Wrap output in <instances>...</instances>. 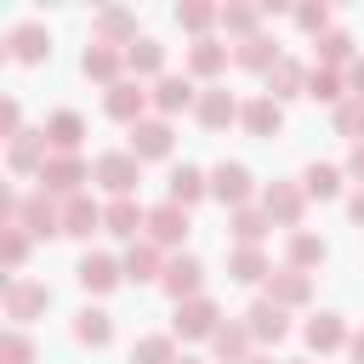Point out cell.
<instances>
[{
	"label": "cell",
	"instance_id": "74e56055",
	"mask_svg": "<svg viewBox=\"0 0 364 364\" xmlns=\"http://www.w3.org/2000/svg\"><path fill=\"white\" fill-rule=\"evenodd\" d=\"M267 210L262 205H239V210H228V233H233V245H262L267 239Z\"/></svg>",
	"mask_w": 364,
	"mask_h": 364
},
{
	"label": "cell",
	"instance_id": "816d5d0a",
	"mask_svg": "<svg viewBox=\"0 0 364 364\" xmlns=\"http://www.w3.org/2000/svg\"><path fill=\"white\" fill-rule=\"evenodd\" d=\"M347 358H353V364H364V330H353V341H347Z\"/></svg>",
	"mask_w": 364,
	"mask_h": 364
},
{
	"label": "cell",
	"instance_id": "9a60e30c",
	"mask_svg": "<svg viewBox=\"0 0 364 364\" xmlns=\"http://www.w3.org/2000/svg\"><path fill=\"white\" fill-rule=\"evenodd\" d=\"M239 318H245L250 341H267V347H279V341L290 336V313H284L279 301H267V296H262V301H250V307H245Z\"/></svg>",
	"mask_w": 364,
	"mask_h": 364
},
{
	"label": "cell",
	"instance_id": "60d3db41",
	"mask_svg": "<svg viewBox=\"0 0 364 364\" xmlns=\"http://www.w3.org/2000/svg\"><path fill=\"white\" fill-rule=\"evenodd\" d=\"M222 28L233 34V46H239V40H250V34H262V6L228 0V6H222Z\"/></svg>",
	"mask_w": 364,
	"mask_h": 364
},
{
	"label": "cell",
	"instance_id": "f35d334b",
	"mask_svg": "<svg viewBox=\"0 0 364 364\" xmlns=\"http://www.w3.org/2000/svg\"><path fill=\"white\" fill-rule=\"evenodd\" d=\"M341 165H330V159H313L307 171H301V188H307V199H336L341 193Z\"/></svg>",
	"mask_w": 364,
	"mask_h": 364
},
{
	"label": "cell",
	"instance_id": "f907efd6",
	"mask_svg": "<svg viewBox=\"0 0 364 364\" xmlns=\"http://www.w3.org/2000/svg\"><path fill=\"white\" fill-rule=\"evenodd\" d=\"M347 216H353V228H364V188L347 199Z\"/></svg>",
	"mask_w": 364,
	"mask_h": 364
},
{
	"label": "cell",
	"instance_id": "c3c4849f",
	"mask_svg": "<svg viewBox=\"0 0 364 364\" xmlns=\"http://www.w3.org/2000/svg\"><path fill=\"white\" fill-rule=\"evenodd\" d=\"M341 171H347V176L364 188V142H353V148H347V165H341Z\"/></svg>",
	"mask_w": 364,
	"mask_h": 364
},
{
	"label": "cell",
	"instance_id": "ba28073f",
	"mask_svg": "<svg viewBox=\"0 0 364 364\" xmlns=\"http://www.w3.org/2000/svg\"><path fill=\"white\" fill-rule=\"evenodd\" d=\"M148 102H154V97H148V91H142V80H131V74H125L119 85H108V91H102V114H108V119H119L125 131H131L136 119H148Z\"/></svg>",
	"mask_w": 364,
	"mask_h": 364
},
{
	"label": "cell",
	"instance_id": "681fc988",
	"mask_svg": "<svg viewBox=\"0 0 364 364\" xmlns=\"http://www.w3.org/2000/svg\"><path fill=\"white\" fill-rule=\"evenodd\" d=\"M347 91H353V97H364V57H353V63H347Z\"/></svg>",
	"mask_w": 364,
	"mask_h": 364
},
{
	"label": "cell",
	"instance_id": "5bb4252c",
	"mask_svg": "<svg viewBox=\"0 0 364 364\" xmlns=\"http://www.w3.org/2000/svg\"><path fill=\"white\" fill-rule=\"evenodd\" d=\"M188 228H193V222H188V210L165 199V205H148V233H142V239H148V245H159V250H176V245L188 239Z\"/></svg>",
	"mask_w": 364,
	"mask_h": 364
},
{
	"label": "cell",
	"instance_id": "5b68a950",
	"mask_svg": "<svg viewBox=\"0 0 364 364\" xmlns=\"http://www.w3.org/2000/svg\"><path fill=\"white\" fill-rule=\"evenodd\" d=\"M262 210H267V222L273 228H301V216H307V188L301 182H267L262 188Z\"/></svg>",
	"mask_w": 364,
	"mask_h": 364
},
{
	"label": "cell",
	"instance_id": "ee69618b",
	"mask_svg": "<svg viewBox=\"0 0 364 364\" xmlns=\"http://www.w3.org/2000/svg\"><path fill=\"white\" fill-rule=\"evenodd\" d=\"M336 136L364 142V97H347V102L336 108Z\"/></svg>",
	"mask_w": 364,
	"mask_h": 364
},
{
	"label": "cell",
	"instance_id": "4fadbf2b",
	"mask_svg": "<svg viewBox=\"0 0 364 364\" xmlns=\"http://www.w3.org/2000/svg\"><path fill=\"white\" fill-rule=\"evenodd\" d=\"M17 228H28L34 239H57V233H63V199H51L46 188L23 193V222H17Z\"/></svg>",
	"mask_w": 364,
	"mask_h": 364
},
{
	"label": "cell",
	"instance_id": "4dcf8cb0",
	"mask_svg": "<svg viewBox=\"0 0 364 364\" xmlns=\"http://www.w3.org/2000/svg\"><path fill=\"white\" fill-rule=\"evenodd\" d=\"M267 273H273V262L262 256V245H233L228 250V279L233 284H267Z\"/></svg>",
	"mask_w": 364,
	"mask_h": 364
},
{
	"label": "cell",
	"instance_id": "cb8c5ba5",
	"mask_svg": "<svg viewBox=\"0 0 364 364\" xmlns=\"http://www.w3.org/2000/svg\"><path fill=\"white\" fill-rule=\"evenodd\" d=\"M165 262H171V256H165L159 245H148V239H136V245L119 256V267H125L131 284H159V279H165Z\"/></svg>",
	"mask_w": 364,
	"mask_h": 364
},
{
	"label": "cell",
	"instance_id": "83f0119b",
	"mask_svg": "<svg viewBox=\"0 0 364 364\" xmlns=\"http://www.w3.org/2000/svg\"><path fill=\"white\" fill-rule=\"evenodd\" d=\"M267 97H273V102L307 97V63H296V57H279V63L267 68Z\"/></svg>",
	"mask_w": 364,
	"mask_h": 364
},
{
	"label": "cell",
	"instance_id": "ffe728a7",
	"mask_svg": "<svg viewBox=\"0 0 364 364\" xmlns=\"http://www.w3.org/2000/svg\"><path fill=\"white\" fill-rule=\"evenodd\" d=\"M228 57H233V46H222L216 34H205V40H193V46H188L182 74H193V80H210V85H216V74L228 68Z\"/></svg>",
	"mask_w": 364,
	"mask_h": 364
},
{
	"label": "cell",
	"instance_id": "6da1fadb",
	"mask_svg": "<svg viewBox=\"0 0 364 364\" xmlns=\"http://www.w3.org/2000/svg\"><path fill=\"white\" fill-rule=\"evenodd\" d=\"M91 182L108 188V199H136V182H142V159L131 148H108L91 159Z\"/></svg>",
	"mask_w": 364,
	"mask_h": 364
},
{
	"label": "cell",
	"instance_id": "d4e9b609",
	"mask_svg": "<svg viewBox=\"0 0 364 364\" xmlns=\"http://www.w3.org/2000/svg\"><path fill=\"white\" fill-rule=\"evenodd\" d=\"M205 193H210V171H199V165H176V171L165 176V199L182 205V210H193Z\"/></svg>",
	"mask_w": 364,
	"mask_h": 364
},
{
	"label": "cell",
	"instance_id": "f6af8a7d",
	"mask_svg": "<svg viewBox=\"0 0 364 364\" xmlns=\"http://www.w3.org/2000/svg\"><path fill=\"white\" fill-rule=\"evenodd\" d=\"M0 364H34V341H28V330H6L0 336Z\"/></svg>",
	"mask_w": 364,
	"mask_h": 364
},
{
	"label": "cell",
	"instance_id": "e0dca14e",
	"mask_svg": "<svg viewBox=\"0 0 364 364\" xmlns=\"http://www.w3.org/2000/svg\"><path fill=\"white\" fill-rule=\"evenodd\" d=\"M239 108H245V102H239L228 85H205L199 102H193V119H199L205 131H228V125L239 119Z\"/></svg>",
	"mask_w": 364,
	"mask_h": 364
},
{
	"label": "cell",
	"instance_id": "8d00e7d4",
	"mask_svg": "<svg viewBox=\"0 0 364 364\" xmlns=\"http://www.w3.org/2000/svg\"><path fill=\"white\" fill-rule=\"evenodd\" d=\"M307 97H313V102L341 108L353 91H347V74H341V68H318V63H313V68H307Z\"/></svg>",
	"mask_w": 364,
	"mask_h": 364
},
{
	"label": "cell",
	"instance_id": "836d02e7",
	"mask_svg": "<svg viewBox=\"0 0 364 364\" xmlns=\"http://www.w3.org/2000/svg\"><path fill=\"white\" fill-rule=\"evenodd\" d=\"M279 57H284V51H279V40H273V34H250V40H239V46H233V63H239V68H250V74H267Z\"/></svg>",
	"mask_w": 364,
	"mask_h": 364
},
{
	"label": "cell",
	"instance_id": "52a82bcc",
	"mask_svg": "<svg viewBox=\"0 0 364 364\" xmlns=\"http://www.w3.org/2000/svg\"><path fill=\"white\" fill-rule=\"evenodd\" d=\"M6 57H11V63H46V57H51V28H46L40 17L11 23V28H6Z\"/></svg>",
	"mask_w": 364,
	"mask_h": 364
},
{
	"label": "cell",
	"instance_id": "9c48e42d",
	"mask_svg": "<svg viewBox=\"0 0 364 364\" xmlns=\"http://www.w3.org/2000/svg\"><path fill=\"white\" fill-rule=\"evenodd\" d=\"M142 165L148 159H171V148H176V131H171V119H159V114H148V119H136L131 125V142H125Z\"/></svg>",
	"mask_w": 364,
	"mask_h": 364
},
{
	"label": "cell",
	"instance_id": "7c38bea8",
	"mask_svg": "<svg viewBox=\"0 0 364 364\" xmlns=\"http://www.w3.org/2000/svg\"><path fill=\"white\" fill-rule=\"evenodd\" d=\"M159 290L171 296V301H193V296H205V262L199 256H171L165 262V279H159Z\"/></svg>",
	"mask_w": 364,
	"mask_h": 364
},
{
	"label": "cell",
	"instance_id": "f5cc1de1",
	"mask_svg": "<svg viewBox=\"0 0 364 364\" xmlns=\"http://www.w3.org/2000/svg\"><path fill=\"white\" fill-rule=\"evenodd\" d=\"M239 364H273V358H262V353H250V358H239Z\"/></svg>",
	"mask_w": 364,
	"mask_h": 364
},
{
	"label": "cell",
	"instance_id": "d6a6232c",
	"mask_svg": "<svg viewBox=\"0 0 364 364\" xmlns=\"http://www.w3.org/2000/svg\"><path fill=\"white\" fill-rule=\"evenodd\" d=\"M125 74H131V80H159V74H165V46H159L154 34H142V40L125 51Z\"/></svg>",
	"mask_w": 364,
	"mask_h": 364
},
{
	"label": "cell",
	"instance_id": "2e32d148",
	"mask_svg": "<svg viewBox=\"0 0 364 364\" xmlns=\"http://www.w3.org/2000/svg\"><path fill=\"white\" fill-rule=\"evenodd\" d=\"M301 341H307V353H318V358H324V353H341V347L353 341V330H347V318H341V313H330V307H324V313H313V318L301 324Z\"/></svg>",
	"mask_w": 364,
	"mask_h": 364
},
{
	"label": "cell",
	"instance_id": "1f68e13d",
	"mask_svg": "<svg viewBox=\"0 0 364 364\" xmlns=\"http://www.w3.org/2000/svg\"><path fill=\"white\" fill-rule=\"evenodd\" d=\"M74 341L91 347V353L108 347V341H114V313H108V307H80V313H74Z\"/></svg>",
	"mask_w": 364,
	"mask_h": 364
},
{
	"label": "cell",
	"instance_id": "f1b7e54d",
	"mask_svg": "<svg viewBox=\"0 0 364 364\" xmlns=\"http://www.w3.org/2000/svg\"><path fill=\"white\" fill-rule=\"evenodd\" d=\"M40 131H46V142H51V154H80V142H85V119H80L74 108H57Z\"/></svg>",
	"mask_w": 364,
	"mask_h": 364
},
{
	"label": "cell",
	"instance_id": "d6986e66",
	"mask_svg": "<svg viewBox=\"0 0 364 364\" xmlns=\"http://www.w3.org/2000/svg\"><path fill=\"white\" fill-rule=\"evenodd\" d=\"M262 296L279 301L284 313H290V307H307V301H313V273H301V267H273Z\"/></svg>",
	"mask_w": 364,
	"mask_h": 364
},
{
	"label": "cell",
	"instance_id": "4316f807",
	"mask_svg": "<svg viewBox=\"0 0 364 364\" xmlns=\"http://www.w3.org/2000/svg\"><path fill=\"white\" fill-rule=\"evenodd\" d=\"M330 262V245L313 233V228H296L290 239H284V267H301V273H313V267H324Z\"/></svg>",
	"mask_w": 364,
	"mask_h": 364
},
{
	"label": "cell",
	"instance_id": "7bdbcfd3",
	"mask_svg": "<svg viewBox=\"0 0 364 364\" xmlns=\"http://www.w3.org/2000/svg\"><path fill=\"white\" fill-rule=\"evenodd\" d=\"M28 245H34V233L28 228H0V262H6V273L17 279V267L28 262Z\"/></svg>",
	"mask_w": 364,
	"mask_h": 364
},
{
	"label": "cell",
	"instance_id": "7402d4cb",
	"mask_svg": "<svg viewBox=\"0 0 364 364\" xmlns=\"http://www.w3.org/2000/svg\"><path fill=\"white\" fill-rule=\"evenodd\" d=\"M46 159H51L46 131H23L17 142H6V165H11V176H40V171H46Z\"/></svg>",
	"mask_w": 364,
	"mask_h": 364
},
{
	"label": "cell",
	"instance_id": "30bf717a",
	"mask_svg": "<svg viewBox=\"0 0 364 364\" xmlns=\"http://www.w3.org/2000/svg\"><path fill=\"white\" fill-rule=\"evenodd\" d=\"M250 188H256L250 165H239V159H222V165H210V199H222L228 210L250 205Z\"/></svg>",
	"mask_w": 364,
	"mask_h": 364
},
{
	"label": "cell",
	"instance_id": "277c9868",
	"mask_svg": "<svg viewBox=\"0 0 364 364\" xmlns=\"http://www.w3.org/2000/svg\"><path fill=\"white\" fill-rule=\"evenodd\" d=\"M34 182H40L51 199H74V193H85L80 182H91V165H85L80 154H51V159H46V171H40Z\"/></svg>",
	"mask_w": 364,
	"mask_h": 364
},
{
	"label": "cell",
	"instance_id": "8992f818",
	"mask_svg": "<svg viewBox=\"0 0 364 364\" xmlns=\"http://www.w3.org/2000/svg\"><path fill=\"white\" fill-rule=\"evenodd\" d=\"M91 40L97 46H114V51H131L142 34H136V11H125V6H102V11H91Z\"/></svg>",
	"mask_w": 364,
	"mask_h": 364
},
{
	"label": "cell",
	"instance_id": "b9f144b4",
	"mask_svg": "<svg viewBox=\"0 0 364 364\" xmlns=\"http://www.w3.org/2000/svg\"><path fill=\"white\" fill-rule=\"evenodd\" d=\"M131 364H176V336H136L131 341Z\"/></svg>",
	"mask_w": 364,
	"mask_h": 364
},
{
	"label": "cell",
	"instance_id": "8fae6325",
	"mask_svg": "<svg viewBox=\"0 0 364 364\" xmlns=\"http://www.w3.org/2000/svg\"><path fill=\"white\" fill-rule=\"evenodd\" d=\"M74 279H80L85 296H108V290L125 284V267H119L114 256H102V250H85V256L74 262Z\"/></svg>",
	"mask_w": 364,
	"mask_h": 364
},
{
	"label": "cell",
	"instance_id": "db71d44e",
	"mask_svg": "<svg viewBox=\"0 0 364 364\" xmlns=\"http://www.w3.org/2000/svg\"><path fill=\"white\" fill-rule=\"evenodd\" d=\"M176 364H205V358H193V353H182V358H176Z\"/></svg>",
	"mask_w": 364,
	"mask_h": 364
},
{
	"label": "cell",
	"instance_id": "bcb514c9",
	"mask_svg": "<svg viewBox=\"0 0 364 364\" xmlns=\"http://www.w3.org/2000/svg\"><path fill=\"white\" fill-rule=\"evenodd\" d=\"M296 28H301V34H313V40H318V34H330V6H324V0L296 6Z\"/></svg>",
	"mask_w": 364,
	"mask_h": 364
},
{
	"label": "cell",
	"instance_id": "f546056e",
	"mask_svg": "<svg viewBox=\"0 0 364 364\" xmlns=\"http://www.w3.org/2000/svg\"><path fill=\"white\" fill-rule=\"evenodd\" d=\"M97 228H102V205H97L91 193L63 199V233H68V239H91Z\"/></svg>",
	"mask_w": 364,
	"mask_h": 364
},
{
	"label": "cell",
	"instance_id": "ac0fdd59",
	"mask_svg": "<svg viewBox=\"0 0 364 364\" xmlns=\"http://www.w3.org/2000/svg\"><path fill=\"white\" fill-rule=\"evenodd\" d=\"M102 233L136 245V239L148 233V205H142V199H108V205H102Z\"/></svg>",
	"mask_w": 364,
	"mask_h": 364
},
{
	"label": "cell",
	"instance_id": "ab89813d",
	"mask_svg": "<svg viewBox=\"0 0 364 364\" xmlns=\"http://www.w3.org/2000/svg\"><path fill=\"white\" fill-rule=\"evenodd\" d=\"M210 23H222V6H210V0H182L176 6V28H188L193 40H205Z\"/></svg>",
	"mask_w": 364,
	"mask_h": 364
},
{
	"label": "cell",
	"instance_id": "7dc6e473",
	"mask_svg": "<svg viewBox=\"0 0 364 364\" xmlns=\"http://www.w3.org/2000/svg\"><path fill=\"white\" fill-rule=\"evenodd\" d=\"M0 136H6V142H17V136H23V108H17V97H6V102H0Z\"/></svg>",
	"mask_w": 364,
	"mask_h": 364
},
{
	"label": "cell",
	"instance_id": "d590c367",
	"mask_svg": "<svg viewBox=\"0 0 364 364\" xmlns=\"http://www.w3.org/2000/svg\"><path fill=\"white\" fill-rule=\"evenodd\" d=\"M353 57H358V51H353V34H347V28H330V34L313 40V63H318V68H341V74H347Z\"/></svg>",
	"mask_w": 364,
	"mask_h": 364
},
{
	"label": "cell",
	"instance_id": "44dd1931",
	"mask_svg": "<svg viewBox=\"0 0 364 364\" xmlns=\"http://www.w3.org/2000/svg\"><path fill=\"white\" fill-rule=\"evenodd\" d=\"M148 97H154L159 119H171V114H182V108H193V102H199V85H193V74H159Z\"/></svg>",
	"mask_w": 364,
	"mask_h": 364
},
{
	"label": "cell",
	"instance_id": "11a10c76",
	"mask_svg": "<svg viewBox=\"0 0 364 364\" xmlns=\"http://www.w3.org/2000/svg\"><path fill=\"white\" fill-rule=\"evenodd\" d=\"M279 364H313V358H279Z\"/></svg>",
	"mask_w": 364,
	"mask_h": 364
},
{
	"label": "cell",
	"instance_id": "7a4b0ae2",
	"mask_svg": "<svg viewBox=\"0 0 364 364\" xmlns=\"http://www.w3.org/2000/svg\"><path fill=\"white\" fill-rule=\"evenodd\" d=\"M0 307H6V318L23 330V324H34V318H46V307H51V284H40V279H6V290H0Z\"/></svg>",
	"mask_w": 364,
	"mask_h": 364
},
{
	"label": "cell",
	"instance_id": "e575fe53",
	"mask_svg": "<svg viewBox=\"0 0 364 364\" xmlns=\"http://www.w3.org/2000/svg\"><path fill=\"white\" fill-rule=\"evenodd\" d=\"M210 353H216V364L250 358V330H245V318H222V330L210 336Z\"/></svg>",
	"mask_w": 364,
	"mask_h": 364
},
{
	"label": "cell",
	"instance_id": "3957f363",
	"mask_svg": "<svg viewBox=\"0 0 364 364\" xmlns=\"http://www.w3.org/2000/svg\"><path fill=\"white\" fill-rule=\"evenodd\" d=\"M216 330H222V307H216L210 296L176 301V313H171V336H176V341H210Z\"/></svg>",
	"mask_w": 364,
	"mask_h": 364
},
{
	"label": "cell",
	"instance_id": "484cf974",
	"mask_svg": "<svg viewBox=\"0 0 364 364\" xmlns=\"http://www.w3.org/2000/svg\"><path fill=\"white\" fill-rule=\"evenodd\" d=\"M239 125H245L250 136H279V131H284V102H273V97L262 91V97H250V102L239 108Z\"/></svg>",
	"mask_w": 364,
	"mask_h": 364
},
{
	"label": "cell",
	"instance_id": "603a6c76",
	"mask_svg": "<svg viewBox=\"0 0 364 364\" xmlns=\"http://www.w3.org/2000/svg\"><path fill=\"white\" fill-rule=\"evenodd\" d=\"M80 74H85V80H97V85L108 91V85H119V80H125V51H114V46H97V40H91V46L80 51Z\"/></svg>",
	"mask_w": 364,
	"mask_h": 364
}]
</instances>
